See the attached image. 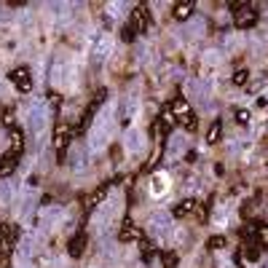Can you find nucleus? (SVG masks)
Masks as SVG:
<instances>
[{
	"mask_svg": "<svg viewBox=\"0 0 268 268\" xmlns=\"http://www.w3.org/2000/svg\"><path fill=\"white\" fill-rule=\"evenodd\" d=\"M169 113L175 116V121H177V124L183 126V129H188V132H191V129H196V116H193L191 105H188L183 97H175V99H172Z\"/></svg>",
	"mask_w": 268,
	"mask_h": 268,
	"instance_id": "1",
	"label": "nucleus"
},
{
	"mask_svg": "<svg viewBox=\"0 0 268 268\" xmlns=\"http://www.w3.org/2000/svg\"><path fill=\"white\" fill-rule=\"evenodd\" d=\"M233 8H236V14H233V22H236V27L239 30H252L257 19H260V11H257L255 6H249V3H233Z\"/></svg>",
	"mask_w": 268,
	"mask_h": 268,
	"instance_id": "2",
	"label": "nucleus"
},
{
	"mask_svg": "<svg viewBox=\"0 0 268 268\" xmlns=\"http://www.w3.org/2000/svg\"><path fill=\"white\" fill-rule=\"evenodd\" d=\"M16 236H19V228H16L14 223H3V226H0V263L11 257Z\"/></svg>",
	"mask_w": 268,
	"mask_h": 268,
	"instance_id": "3",
	"label": "nucleus"
},
{
	"mask_svg": "<svg viewBox=\"0 0 268 268\" xmlns=\"http://www.w3.org/2000/svg\"><path fill=\"white\" fill-rule=\"evenodd\" d=\"M70 137H73L70 129H67L65 124H57L54 145H57V158H59V164H65V158H67V145H70Z\"/></svg>",
	"mask_w": 268,
	"mask_h": 268,
	"instance_id": "4",
	"label": "nucleus"
},
{
	"mask_svg": "<svg viewBox=\"0 0 268 268\" xmlns=\"http://www.w3.org/2000/svg\"><path fill=\"white\" fill-rule=\"evenodd\" d=\"M132 27L134 32H148L150 30V11L145 3H137L134 11H132Z\"/></svg>",
	"mask_w": 268,
	"mask_h": 268,
	"instance_id": "5",
	"label": "nucleus"
},
{
	"mask_svg": "<svg viewBox=\"0 0 268 268\" xmlns=\"http://www.w3.org/2000/svg\"><path fill=\"white\" fill-rule=\"evenodd\" d=\"M247 236L255 241V247H268V226L265 223H252V226L247 228Z\"/></svg>",
	"mask_w": 268,
	"mask_h": 268,
	"instance_id": "6",
	"label": "nucleus"
},
{
	"mask_svg": "<svg viewBox=\"0 0 268 268\" xmlns=\"http://www.w3.org/2000/svg\"><path fill=\"white\" fill-rule=\"evenodd\" d=\"M11 78V83L16 86V89H19L22 94H27L30 89H32V78H30V70H24V67H16V70L8 75Z\"/></svg>",
	"mask_w": 268,
	"mask_h": 268,
	"instance_id": "7",
	"label": "nucleus"
},
{
	"mask_svg": "<svg viewBox=\"0 0 268 268\" xmlns=\"http://www.w3.org/2000/svg\"><path fill=\"white\" fill-rule=\"evenodd\" d=\"M86 244H89V236H86V231H78L75 236L70 239V244H67V252H70V257H81Z\"/></svg>",
	"mask_w": 268,
	"mask_h": 268,
	"instance_id": "8",
	"label": "nucleus"
},
{
	"mask_svg": "<svg viewBox=\"0 0 268 268\" xmlns=\"http://www.w3.org/2000/svg\"><path fill=\"white\" fill-rule=\"evenodd\" d=\"M118 239L121 241H142L145 236H142V231L137 228V226H132V223H124V228H121V233H118Z\"/></svg>",
	"mask_w": 268,
	"mask_h": 268,
	"instance_id": "9",
	"label": "nucleus"
},
{
	"mask_svg": "<svg viewBox=\"0 0 268 268\" xmlns=\"http://www.w3.org/2000/svg\"><path fill=\"white\" fill-rule=\"evenodd\" d=\"M16 161H19V155H16V153H11V150L0 155V177L11 175V172L16 169Z\"/></svg>",
	"mask_w": 268,
	"mask_h": 268,
	"instance_id": "10",
	"label": "nucleus"
},
{
	"mask_svg": "<svg viewBox=\"0 0 268 268\" xmlns=\"http://www.w3.org/2000/svg\"><path fill=\"white\" fill-rule=\"evenodd\" d=\"M193 212H198V201H193V198H185V201H180L177 206H175V218H188V215H193Z\"/></svg>",
	"mask_w": 268,
	"mask_h": 268,
	"instance_id": "11",
	"label": "nucleus"
},
{
	"mask_svg": "<svg viewBox=\"0 0 268 268\" xmlns=\"http://www.w3.org/2000/svg\"><path fill=\"white\" fill-rule=\"evenodd\" d=\"M193 14V3L191 0H180V3H175V8H172V16H175V19H188V16Z\"/></svg>",
	"mask_w": 268,
	"mask_h": 268,
	"instance_id": "12",
	"label": "nucleus"
},
{
	"mask_svg": "<svg viewBox=\"0 0 268 268\" xmlns=\"http://www.w3.org/2000/svg\"><path fill=\"white\" fill-rule=\"evenodd\" d=\"M11 153H16V155H22L24 153V134H22V129H11V148H8Z\"/></svg>",
	"mask_w": 268,
	"mask_h": 268,
	"instance_id": "13",
	"label": "nucleus"
},
{
	"mask_svg": "<svg viewBox=\"0 0 268 268\" xmlns=\"http://www.w3.org/2000/svg\"><path fill=\"white\" fill-rule=\"evenodd\" d=\"M108 191H110V185H108V183H102V185L97 188V191H94V193L89 196V206H91V209L105 201V198H108Z\"/></svg>",
	"mask_w": 268,
	"mask_h": 268,
	"instance_id": "14",
	"label": "nucleus"
},
{
	"mask_svg": "<svg viewBox=\"0 0 268 268\" xmlns=\"http://www.w3.org/2000/svg\"><path fill=\"white\" fill-rule=\"evenodd\" d=\"M220 134H223V124H220V121H215V124L209 126V132H206V142L218 145L220 142Z\"/></svg>",
	"mask_w": 268,
	"mask_h": 268,
	"instance_id": "15",
	"label": "nucleus"
},
{
	"mask_svg": "<svg viewBox=\"0 0 268 268\" xmlns=\"http://www.w3.org/2000/svg\"><path fill=\"white\" fill-rule=\"evenodd\" d=\"M161 265H164V268H177V265H180L177 252H164V255H161Z\"/></svg>",
	"mask_w": 268,
	"mask_h": 268,
	"instance_id": "16",
	"label": "nucleus"
},
{
	"mask_svg": "<svg viewBox=\"0 0 268 268\" xmlns=\"http://www.w3.org/2000/svg\"><path fill=\"white\" fill-rule=\"evenodd\" d=\"M206 247H209V249H220V247H226V239H223V236H209Z\"/></svg>",
	"mask_w": 268,
	"mask_h": 268,
	"instance_id": "17",
	"label": "nucleus"
},
{
	"mask_svg": "<svg viewBox=\"0 0 268 268\" xmlns=\"http://www.w3.org/2000/svg\"><path fill=\"white\" fill-rule=\"evenodd\" d=\"M247 78H249L247 70H236V73H233V83H236V86H244V83H247Z\"/></svg>",
	"mask_w": 268,
	"mask_h": 268,
	"instance_id": "18",
	"label": "nucleus"
},
{
	"mask_svg": "<svg viewBox=\"0 0 268 268\" xmlns=\"http://www.w3.org/2000/svg\"><path fill=\"white\" fill-rule=\"evenodd\" d=\"M121 32H124V35H121V38H124L126 43H132V40H134V35H137V32H134V27H132V24H129V27H124V30H121Z\"/></svg>",
	"mask_w": 268,
	"mask_h": 268,
	"instance_id": "19",
	"label": "nucleus"
},
{
	"mask_svg": "<svg viewBox=\"0 0 268 268\" xmlns=\"http://www.w3.org/2000/svg\"><path fill=\"white\" fill-rule=\"evenodd\" d=\"M236 121H239V124H247V121H249V113H247V110H236Z\"/></svg>",
	"mask_w": 268,
	"mask_h": 268,
	"instance_id": "20",
	"label": "nucleus"
}]
</instances>
